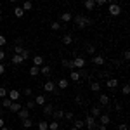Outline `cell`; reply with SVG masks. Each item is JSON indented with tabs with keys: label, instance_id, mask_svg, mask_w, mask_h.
<instances>
[{
	"label": "cell",
	"instance_id": "obj_1",
	"mask_svg": "<svg viewBox=\"0 0 130 130\" xmlns=\"http://www.w3.org/2000/svg\"><path fill=\"white\" fill-rule=\"evenodd\" d=\"M73 21H75L76 28H80V30H83V28H87L89 24H92V19L87 18V16H83V14H76V16L73 18Z\"/></svg>",
	"mask_w": 130,
	"mask_h": 130
},
{
	"label": "cell",
	"instance_id": "obj_2",
	"mask_svg": "<svg viewBox=\"0 0 130 130\" xmlns=\"http://www.w3.org/2000/svg\"><path fill=\"white\" fill-rule=\"evenodd\" d=\"M43 90L49 92V94H54V95H59V90H57L56 83H54L52 80H47L45 83H43Z\"/></svg>",
	"mask_w": 130,
	"mask_h": 130
},
{
	"label": "cell",
	"instance_id": "obj_3",
	"mask_svg": "<svg viewBox=\"0 0 130 130\" xmlns=\"http://www.w3.org/2000/svg\"><path fill=\"white\" fill-rule=\"evenodd\" d=\"M83 123H85V127H87L89 130H94L95 127H97V118H94L92 115H89V116L83 120Z\"/></svg>",
	"mask_w": 130,
	"mask_h": 130
},
{
	"label": "cell",
	"instance_id": "obj_4",
	"mask_svg": "<svg viewBox=\"0 0 130 130\" xmlns=\"http://www.w3.org/2000/svg\"><path fill=\"white\" fill-rule=\"evenodd\" d=\"M108 12H109L111 16H115V18H116V16H120V14H121V7L118 5V4H116V2H115V4H109V7H108Z\"/></svg>",
	"mask_w": 130,
	"mask_h": 130
},
{
	"label": "cell",
	"instance_id": "obj_5",
	"mask_svg": "<svg viewBox=\"0 0 130 130\" xmlns=\"http://www.w3.org/2000/svg\"><path fill=\"white\" fill-rule=\"evenodd\" d=\"M7 97H9L10 101H19L21 92H19V90H16V89H12V90H9V92H7Z\"/></svg>",
	"mask_w": 130,
	"mask_h": 130
},
{
	"label": "cell",
	"instance_id": "obj_6",
	"mask_svg": "<svg viewBox=\"0 0 130 130\" xmlns=\"http://www.w3.org/2000/svg\"><path fill=\"white\" fill-rule=\"evenodd\" d=\"M73 66H75V68H78V70H82V68L85 66V59L80 57V56H78V57H75V59H73Z\"/></svg>",
	"mask_w": 130,
	"mask_h": 130
},
{
	"label": "cell",
	"instance_id": "obj_7",
	"mask_svg": "<svg viewBox=\"0 0 130 130\" xmlns=\"http://www.w3.org/2000/svg\"><path fill=\"white\" fill-rule=\"evenodd\" d=\"M18 116H19L21 120H26V118H30V109H26V108L23 106V108L18 111Z\"/></svg>",
	"mask_w": 130,
	"mask_h": 130
},
{
	"label": "cell",
	"instance_id": "obj_8",
	"mask_svg": "<svg viewBox=\"0 0 130 130\" xmlns=\"http://www.w3.org/2000/svg\"><path fill=\"white\" fill-rule=\"evenodd\" d=\"M101 113H102V109H101L99 104H95V106H92V109H90V115L94 116V118H99Z\"/></svg>",
	"mask_w": 130,
	"mask_h": 130
},
{
	"label": "cell",
	"instance_id": "obj_9",
	"mask_svg": "<svg viewBox=\"0 0 130 130\" xmlns=\"http://www.w3.org/2000/svg\"><path fill=\"white\" fill-rule=\"evenodd\" d=\"M92 62H94L95 66H104V62H106V61H104V57H102L101 54H97V56H94V57H92Z\"/></svg>",
	"mask_w": 130,
	"mask_h": 130
},
{
	"label": "cell",
	"instance_id": "obj_10",
	"mask_svg": "<svg viewBox=\"0 0 130 130\" xmlns=\"http://www.w3.org/2000/svg\"><path fill=\"white\" fill-rule=\"evenodd\" d=\"M118 83H120V82L116 80V78H108V80H106V87H108V89H116V87H118Z\"/></svg>",
	"mask_w": 130,
	"mask_h": 130
},
{
	"label": "cell",
	"instance_id": "obj_11",
	"mask_svg": "<svg viewBox=\"0 0 130 130\" xmlns=\"http://www.w3.org/2000/svg\"><path fill=\"white\" fill-rule=\"evenodd\" d=\"M23 108V104H21L19 101H12V104H10V108H9V111H12V113H18V111Z\"/></svg>",
	"mask_w": 130,
	"mask_h": 130
},
{
	"label": "cell",
	"instance_id": "obj_12",
	"mask_svg": "<svg viewBox=\"0 0 130 130\" xmlns=\"http://www.w3.org/2000/svg\"><path fill=\"white\" fill-rule=\"evenodd\" d=\"M109 121H111V118H109V115H104V113H101V116H99V123L101 125H109Z\"/></svg>",
	"mask_w": 130,
	"mask_h": 130
},
{
	"label": "cell",
	"instance_id": "obj_13",
	"mask_svg": "<svg viewBox=\"0 0 130 130\" xmlns=\"http://www.w3.org/2000/svg\"><path fill=\"white\" fill-rule=\"evenodd\" d=\"M70 78L73 82H82V76H80V71H76V70H71V73H70Z\"/></svg>",
	"mask_w": 130,
	"mask_h": 130
},
{
	"label": "cell",
	"instance_id": "obj_14",
	"mask_svg": "<svg viewBox=\"0 0 130 130\" xmlns=\"http://www.w3.org/2000/svg\"><path fill=\"white\" fill-rule=\"evenodd\" d=\"M62 115H64V111H62V109H54V111H52V115H50V116H52V118H54L56 121H59L61 118H62Z\"/></svg>",
	"mask_w": 130,
	"mask_h": 130
},
{
	"label": "cell",
	"instance_id": "obj_15",
	"mask_svg": "<svg viewBox=\"0 0 130 130\" xmlns=\"http://www.w3.org/2000/svg\"><path fill=\"white\" fill-rule=\"evenodd\" d=\"M71 19H73L71 12H62V14H61V23H64V24H66V23H70Z\"/></svg>",
	"mask_w": 130,
	"mask_h": 130
},
{
	"label": "cell",
	"instance_id": "obj_16",
	"mask_svg": "<svg viewBox=\"0 0 130 130\" xmlns=\"http://www.w3.org/2000/svg\"><path fill=\"white\" fill-rule=\"evenodd\" d=\"M43 115H45V116H50V115H52V111H54V106H52V104H43Z\"/></svg>",
	"mask_w": 130,
	"mask_h": 130
},
{
	"label": "cell",
	"instance_id": "obj_17",
	"mask_svg": "<svg viewBox=\"0 0 130 130\" xmlns=\"http://www.w3.org/2000/svg\"><path fill=\"white\" fill-rule=\"evenodd\" d=\"M83 7L87 10H92L95 7V0H83Z\"/></svg>",
	"mask_w": 130,
	"mask_h": 130
},
{
	"label": "cell",
	"instance_id": "obj_18",
	"mask_svg": "<svg viewBox=\"0 0 130 130\" xmlns=\"http://www.w3.org/2000/svg\"><path fill=\"white\" fill-rule=\"evenodd\" d=\"M61 64H62V68H66V70H75L73 61H70V59H62V61H61Z\"/></svg>",
	"mask_w": 130,
	"mask_h": 130
},
{
	"label": "cell",
	"instance_id": "obj_19",
	"mask_svg": "<svg viewBox=\"0 0 130 130\" xmlns=\"http://www.w3.org/2000/svg\"><path fill=\"white\" fill-rule=\"evenodd\" d=\"M99 102H101V106H108V104H109V95H106V94H101Z\"/></svg>",
	"mask_w": 130,
	"mask_h": 130
},
{
	"label": "cell",
	"instance_id": "obj_20",
	"mask_svg": "<svg viewBox=\"0 0 130 130\" xmlns=\"http://www.w3.org/2000/svg\"><path fill=\"white\" fill-rule=\"evenodd\" d=\"M57 87H59V89H68V87H70V80H66V78H61V80L57 82Z\"/></svg>",
	"mask_w": 130,
	"mask_h": 130
},
{
	"label": "cell",
	"instance_id": "obj_21",
	"mask_svg": "<svg viewBox=\"0 0 130 130\" xmlns=\"http://www.w3.org/2000/svg\"><path fill=\"white\" fill-rule=\"evenodd\" d=\"M45 95H43V94H40V95H37V99H35V104H37V106H43V104H45Z\"/></svg>",
	"mask_w": 130,
	"mask_h": 130
},
{
	"label": "cell",
	"instance_id": "obj_22",
	"mask_svg": "<svg viewBox=\"0 0 130 130\" xmlns=\"http://www.w3.org/2000/svg\"><path fill=\"white\" fill-rule=\"evenodd\" d=\"M43 64V57L42 56H33V66H42Z\"/></svg>",
	"mask_w": 130,
	"mask_h": 130
},
{
	"label": "cell",
	"instance_id": "obj_23",
	"mask_svg": "<svg viewBox=\"0 0 130 130\" xmlns=\"http://www.w3.org/2000/svg\"><path fill=\"white\" fill-rule=\"evenodd\" d=\"M90 90H92V92H99L101 90V83L99 82H90Z\"/></svg>",
	"mask_w": 130,
	"mask_h": 130
},
{
	"label": "cell",
	"instance_id": "obj_24",
	"mask_svg": "<svg viewBox=\"0 0 130 130\" xmlns=\"http://www.w3.org/2000/svg\"><path fill=\"white\" fill-rule=\"evenodd\" d=\"M24 61H23V57H21L19 54H14L12 56V64H23Z\"/></svg>",
	"mask_w": 130,
	"mask_h": 130
},
{
	"label": "cell",
	"instance_id": "obj_25",
	"mask_svg": "<svg viewBox=\"0 0 130 130\" xmlns=\"http://www.w3.org/2000/svg\"><path fill=\"white\" fill-rule=\"evenodd\" d=\"M40 73V66H31L30 68V76H38Z\"/></svg>",
	"mask_w": 130,
	"mask_h": 130
},
{
	"label": "cell",
	"instance_id": "obj_26",
	"mask_svg": "<svg viewBox=\"0 0 130 130\" xmlns=\"http://www.w3.org/2000/svg\"><path fill=\"white\" fill-rule=\"evenodd\" d=\"M31 9H33V4H31L30 0H24L23 2V10L26 12V10H31Z\"/></svg>",
	"mask_w": 130,
	"mask_h": 130
},
{
	"label": "cell",
	"instance_id": "obj_27",
	"mask_svg": "<svg viewBox=\"0 0 130 130\" xmlns=\"http://www.w3.org/2000/svg\"><path fill=\"white\" fill-rule=\"evenodd\" d=\"M23 14H24L23 7H19V5H18V7H14V16H16V18H23Z\"/></svg>",
	"mask_w": 130,
	"mask_h": 130
},
{
	"label": "cell",
	"instance_id": "obj_28",
	"mask_svg": "<svg viewBox=\"0 0 130 130\" xmlns=\"http://www.w3.org/2000/svg\"><path fill=\"white\" fill-rule=\"evenodd\" d=\"M62 43H64V45H71V43H73V37H71V35H64V37H62Z\"/></svg>",
	"mask_w": 130,
	"mask_h": 130
},
{
	"label": "cell",
	"instance_id": "obj_29",
	"mask_svg": "<svg viewBox=\"0 0 130 130\" xmlns=\"http://www.w3.org/2000/svg\"><path fill=\"white\" fill-rule=\"evenodd\" d=\"M73 127L78 128V130H82L83 127H85V123H83V120H75V121H73Z\"/></svg>",
	"mask_w": 130,
	"mask_h": 130
},
{
	"label": "cell",
	"instance_id": "obj_30",
	"mask_svg": "<svg viewBox=\"0 0 130 130\" xmlns=\"http://www.w3.org/2000/svg\"><path fill=\"white\" fill-rule=\"evenodd\" d=\"M49 130H59V121H56V120L49 121Z\"/></svg>",
	"mask_w": 130,
	"mask_h": 130
},
{
	"label": "cell",
	"instance_id": "obj_31",
	"mask_svg": "<svg viewBox=\"0 0 130 130\" xmlns=\"http://www.w3.org/2000/svg\"><path fill=\"white\" fill-rule=\"evenodd\" d=\"M38 130H49V121H45V120L38 121Z\"/></svg>",
	"mask_w": 130,
	"mask_h": 130
},
{
	"label": "cell",
	"instance_id": "obj_32",
	"mask_svg": "<svg viewBox=\"0 0 130 130\" xmlns=\"http://www.w3.org/2000/svg\"><path fill=\"white\" fill-rule=\"evenodd\" d=\"M50 28H52L54 31H59L61 28H62V24H61L59 21H54V23H50Z\"/></svg>",
	"mask_w": 130,
	"mask_h": 130
},
{
	"label": "cell",
	"instance_id": "obj_33",
	"mask_svg": "<svg viewBox=\"0 0 130 130\" xmlns=\"http://www.w3.org/2000/svg\"><path fill=\"white\" fill-rule=\"evenodd\" d=\"M10 104H12V101H10L9 97H4V99H2V106H4V108H7V109H9Z\"/></svg>",
	"mask_w": 130,
	"mask_h": 130
},
{
	"label": "cell",
	"instance_id": "obj_34",
	"mask_svg": "<svg viewBox=\"0 0 130 130\" xmlns=\"http://www.w3.org/2000/svg\"><path fill=\"white\" fill-rule=\"evenodd\" d=\"M23 127H24V128H31V127H33V121H31V118L23 120Z\"/></svg>",
	"mask_w": 130,
	"mask_h": 130
},
{
	"label": "cell",
	"instance_id": "obj_35",
	"mask_svg": "<svg viewBox=\"0 0 130 130\" xmlns=\"http://www.w3.org/2000/svg\"><path fill=\"white\" fill-rule=\"evenodd\" d=\"M50 71H52V70H50V66H42V68H40V73H42V75H45V76L50 75Z\"/></svg>",
	"mask_w": 130,
	"mask_h": 130
},
{
	"label": "cell",
	"instance_id": "obj_36",
	"mask_svg": "<svg viewBox=\"0 0 130 130\" xmlns=\"http://www.w3.org/2000/svg\"><path fill=\"white\" fill-rule=\"evenodd\" d=\"M121 94H123V95H128L130 94V85L128 83H125V85L121 87Z\"/></svg>",
	"mask_w": 130,
	"mask_h": 130
},
{
	"label": "cell",
	"instance_id": "obj_37",
	"mask_svg": "<svg viewBox=\"0 0 130 130\" xmlns=\"http://www.w3.org/2000/svg\"><path fill=\"white\" fill-rule=\"evenodd\" d=\"M19 56L23 57V61H26L28 57H30V50H28V49H23V52H21Z\"/></svg>",
	"mask_w": 130,
	"mask_h": 130
},
{
	"label": "cell",
	"instance_id": "obj_38",
	"mask_svg": "<svg viewBox=\"0 0 130 130\" xmlns=\"http://www.w3.org/2000/svg\"><path fill=\"white\" fill-rule=\"evenodd\" d=\"M35 106H37V104H35V101H33V99H30L28 102H26V106H24V108H26V109H33Z\"/></svg>",
	"mask_w": 130,
	"mask_h": 130
},
{
	"label": "cell",
	"instance_id": "obj_39",
	"mask_svg": "<svg viewBox=\"0 0 130 130\" xmlns=\"http://www.w3.org/2000/svg\"><path fill=\"white\" fill-rule=\"evenodd\" d=\"M23 94H24V95H26V97H31V94H33V90H31L30 87H26V89L23 90Z\"/></svg>",
	"mask_w": 130,
	"mask_h": 130
},
{
	"label": "cell",
	"instance_id": "obj_40",
	"mask_svg": "<svg viewBox=\"0 0 130 130\" xmlns=\"http://www.w3.org/2000/svg\"><path fill=\"white\" fill-rule=\"evenodd\" d=\"M62 118H66V120H73V113H71V111H66V113L62 115Z\"/></svg>",
	"mask_w": 130,
	"mask_h": 130
},
{
	"label": "cell",
	"instance_id": "obj_41",
	"mask_svg": "<svg viewBox=\"0 0 130 130\" xmlns=\"http://www.w3.org/2000/svg\"><path fill=\"white\" fill-rule=\"evenodd\" d=\"M23 52V45H14V54H21Z\"/></svg>",
	"mask_w": 130,
	"mask_h": 130
},
{
	"label": "cell",
	"instance_id": "obj_42",
	"mask_svg": "<svg viewBox=\"0 0 130 130\" xmlns=\"http://www.w3.org/2000/svg\"><path fill=\"white\" fill-rule=\"evenodd\" d=\"M87 52H89L90 56H94V54H95V47H94V45H89V47H87Z\"/></svg>",
	"mask_w": 130,
	"mask_h": 130
},
{
	"label": "cell",
	"instance_id": "obj_43",
	"mask_svg": "<svg viewBox=\"0 0 130 130\" xmlns=\"http://www.w3.org/2000/svg\"><path fill=\"white\" fill-rule=\"evenodd\" d=\"M4 97H7V90L4 87H0V99H4Z\"/></svg>",
	"mask_w": 130,
	"mask_h": 130
},
{
	"label": "cell",
	"instance_id": "obj_44",
	"mask_svg": "<svg viewBox=\"0 0 130 130\" xmlns=\"http://www.w3.org/2000/svg\"><path fill=\"white\" fill-rule=\"evenodd\" d=\"M5 43H7V38H5L4 35H0V47H4Z\"/></svg>",
	"mask_w": 130,
	"mask_h": 130
},
{
	"label": "cell",
	"instance_id": "obj_45",
	"mask_svg": "<svg viewBox=\"0 0 130 130\" xmlns=\"http://www.w3.org/2000/svg\"><path fill=\"white\" fill-rule=\"evenodd\" d=\"M118 130H128V125L127 123H120L118 125Z\"/></svg>",
	"mask_w": 130,
	"mask_h": 130
},
{
	"label": "cell",
	"instance_id": "obj_46",
	"mask_svg": "<svg viewBox=\"0 0 130 130\" xmlns=\"http://www.w3.org/2000/svg\"><path fill=\"white\" fill-rule=\"evenodd\" d=\"M75 102H76V104H82V102H83V99H82V95H80V94H78V95L75 97Z\"/></svg>",
	"mask_w": 130,
	"mask_h": 130
},
{
	"label": "cell",
	"instance_id": "obj_47",
	"mask_svg": "<svg viewBox=\"0 0 130 130\" xmlns=\"http://www.w3.org/2000/svg\"><path fill=\"white\" fill-rule=\"evenodd\" d=\"M4 73H5V64H4V62H0V76H2Z\"/></svg>",
	"mask_w": 130,
	"mask_h": 130
},
{
	"label": "cell",
	"instance_id": "obj_48",
	"mask_svg": "<svg viewBox=\"0 0 130 130\" xmlns=\"http://www.w3.org/2000/svg\"><path fill=\"white\" fill-rule=\"evenodd\" d=\"M4 59H5V52L2 50V47H0V61H4Z\"/></svg>",
	"mask_w": 130,
	"mask_h": 130
},
{
	"label": "cell",
	"instance_id": "obj_49",
	"mask_svg": "<svg viewBox=\"0 0 130 130\" xmlns=\"http://www.w3.org/2000/svg\"><path fill=\"white\" fill-rule=\"evenodd\" d=\"M123 57H125L127 61L130 59V52H128V50H125V52H123Z\"/></svg>",
	"mask_w": 130,
	"mask_h": 130
},
{
	"label": "cell",
	"instance_id": "obj_50",
	"mask_svg": "<svg viewBox=\"0 0 130 130\" xmlns=\"http://www.w3.org/2000/svg\"><path fill=\"white\" fill-rule=\"evenodd\" d=\"M106 4V0H95V5H104Z\"/></svg>",
	"mask_w": 130,
	"mask_h": 130
},
{
	"label": "cell",
	"instance_id": "obj_51",
	"mask_svg": "<svg viewBox=\"0 0 130 130\" xmlns=\"http://www.w3.org/2000/svg\"><path fill=\"white\" fill-rule=\"evenodd\" d=\"M14 43H16V45H23V38H16Z\"/></svg>",
	"mask_w": 130,
	"mask_h": 130
},
{
	"label": "cell",
	"instance_id": "obj_52",
	"mask_svg": "<svg viewBox=\"0 0 130 130\" xmlns=\"http://www.w3.org/2000/svg\"><path fill=\"white\" fill-rule=\"evenodd\" d=\"M106 128H108L106 125H99V127H97V130H106Z\"/></svg>",
	"mask_w": 130,
	"mask_h": 130
},
{
	"label": "cell",
	"instance_id": "obj_53",
	"mask_svg": "<svg viewBox=\"0 0 130 130\" xmlns=\"http://www.w3.org/2000/svg\"><path fill=\"white\" fill-rule=\"evenodd\" d=\"M4 125H5V121H4V118H2V116H0V128H2V127H4Z\"/></svg>",
	"mask_w": 130,
	"mask_h": 130
},
{
	"label": "cell",
	"instance_id": "obj_54",
	"mask_svg": "<svg viewBox=\"0 0 130 130\" xmlns=\"http://www.w3.org/2000/svg\"><path fill=\"white\" fill-rule=\"evenodd\" d=\"M0 130H10V128H9V127H5V125H4V127H2Z\"/></svg>",
	"mask_w": 130,
	"mask_h": 130
},
{
	"label": "cell",
	"instance_id": "obj_55",
	"mask_svg": "<svg viewBox=\"0 0 130 130\" xmlns=\"http://www.w3.org/2000/svg\"><path fill=\"white\" fill-rule=\"evenodd\" d=\"M9 2H12V4H16V2H18V0H9Z\"/></svg>",
	"mask_w": 130,
	"mask_h": 130
},
{
	"label": "cell",
	"instance_id": "obj_56",
	"mask_svg": "<svg viewBox=\"0 0 130 130\" xmlns=\"http://www.w3.org/2000/svg\"><path fill=\"white\" fill-rule=\"evenodd\" d=\"M70 130H78V128H75V127H71V128Z\"/></svg>",
	"mask_w": 130,
	"mask_h": 130
}]
</instances>
